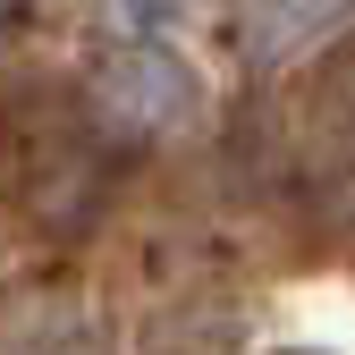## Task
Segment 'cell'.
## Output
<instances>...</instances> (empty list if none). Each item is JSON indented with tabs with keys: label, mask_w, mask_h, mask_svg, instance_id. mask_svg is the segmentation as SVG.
I'll use <instances>...</instances> for the list:
<instances>
[{
	"label": "cell",
	"mask_w": 355,
	"mask_h": 355,
	"mask_svg": "<svg viewBox=\"0 0 355 355\" xmlns=\"http://www.w3.org/2000/svg\"><path fill=\"white\" fill-rule=\"evenodd\" d=\"M102 110L127 127H187L203 110V76L161 42H136V51H119L102 68Z\"/></svg>",
	"instance_id": "6da1fadb"
},
{
	"label": "cell",
	"mask_w": 355,
	"mask_h": 355,
	"mask_svg": "<svg viewBox=\"0 0 355 355\" xmlns=\"http://www.w3.org/2000/svg\"><path fill=\"white\" fill-rule=\"evenodd\" d=\"M347 17V0H245V51L254 60H288V51H304V42H322L330 26Z\"/></svg>",
	"instance_id": "7a4b0ae2"
}]
</instances>
